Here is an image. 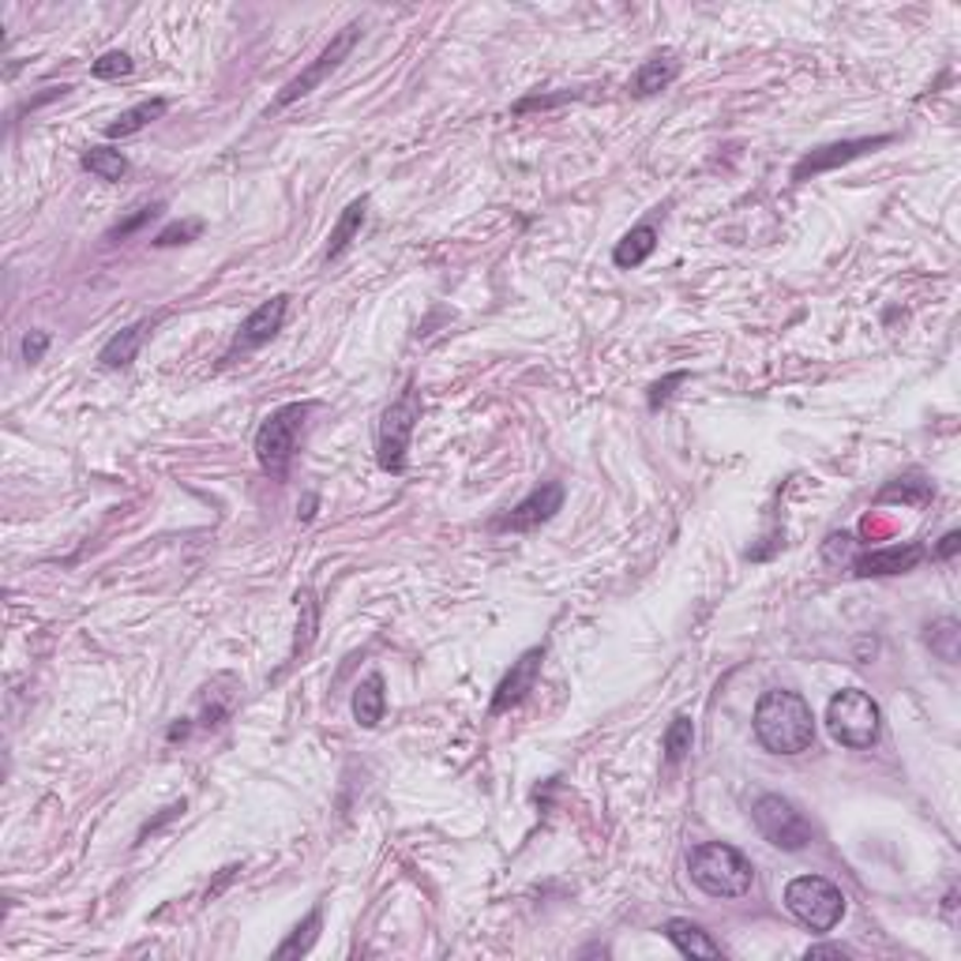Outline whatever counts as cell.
Here are the masks:
<instances>
[{
	"instance_id": "6da1fadb",
	"label": "cell",
	"mask_w": 961,
	"mask_h": 961,
	"mask_svg": "<svg viewBox=\"0 0 961 961\" xmlns=\"http://www.w3.org/2000/svg\"><path fill=\"white\" fill-rule=\"evenodd\" d=\"M756 740L774 756H801L815 744V714L801 691L774 688L756 706Z\"/></svg>"
},
{
	"instance_id": "7a4b0ae2",
	"label": "cell",
	"mask_w": 961,
	"mask_h": 961,
	"mask_svg": "<svg viewBox=\"0 0 961 961\" xmlns=\"http://www.w3.org/2000/svg\"><path fill=\"white\" fill-rule=\"evenodd\" d=\"M688 871L691 883L709 897H744L751 891V879H756L751 860L736 846H729V841L695 846L688 857Z\"/></svg>"
},
{
	"instance_id": "3957f363",
	"label": "cell",
	"mask_w": 961,
	"mask_h": 961,
	"mask_svg": "<svg viewBox=\"0 0 961 961\" xmlns=\"http://www.w3.org/2000/svg\"><path fill=\"white\" fill-rule=\"evenodd\" d=\"M312 413V402H290V406H278L271 417L259 425L256 433V462L264 473L271 478H286L293 455L301 447L304 436V421Z\"/></svg>"
},
{
	"instance_id": "277c9868",
	"label": "cell",
	"mask_w": 961,
	"mask_h": 961,
	"mask_svg": "<svg viewBox=\"0 0 961 961\" xmlns=\"http://www.w3.org/2000/svg\"><path fill=\"white\" fill-rule=\"evenodd\" d=\"M826 729H830V736L841 744V748L864 751L879 740L883 714H879V703L868 695V691L846 688L830 699V706H826Z\"/></svg>"
},
{
	"instance_id": "5b68a950",
	"label": "cell",
	"mask_w": 961,
	"mask_h": 961,
	"mask_svg": "<svg viewBox=\"0 0 961 961\" xmlns=\"http://www.w3.org/2000/svg\"><path fill=\"white\" fill-rule=\"evenodd\" d=\"M785 909L812 931H834L846 916V894L823 875H801L785 886Z\"/></svg>"
},
{
	"instance_id": "8992f818",
	"label": "cell",
	"mask_w": 961,
	"mask_h": 961,
	"mask_svg": "<svg viewBox=\"0 0 961 961\" xmlns=\"http://www.w3.org/2000/svg\"><path fill=\"white\" fill-rule=\"evenodd\" d=\"M421 421V391L417 383H406L399 399L383 410L380 417V433H376V458L388 473H402L406 470V451H410V436Z\"/></svg>"
},
{
	"instance_id": "52a82bcc",
	"label": "cell",
	"mask_w": 961,
	"mask_h": 961,
	"mask_svg": "<svg viewBox=\"0 0 961 961\" xmlns=\"http://www.w3.org/2000/svg\"><path fill=\"white\" fill-rule=\"evenodd\" d=\"M751 819H756L759 834L770 841V846H778L785 852H801V849H807V841H812V823L804 819V812L778 793L759 796L756 807H751Z\"/></svg>"
},
{
	"instance_id": "ba28073f",
	"label": "cell",
	"mask_w": 961,
	"mask_h": 961,
	"mask_svg": "<svg viewBox=\"0 0 961 961\" xmlns=\"http://www.w3.org/2000/svg\"><path fill=\"white\" fill-rule=\"evenodd\" d=\"M357 38H361V23H349V26H343V34H338V38H331V46L323 49L320 57L312 60V65L304 68L298 79H290V83L282 87V94L275 98V110H282V105H293V102H298V98H304V94H312V91H316V87L323 83V79H327L331 71H335L338 65H343V60L349 57V53H354Z\"/></svg>"
},
{
	"instance_id": "9c48e42d",
	"label": "cell",
	"mask_w": 961,
	"mask_h": 961,
	"mask_svg": "<svg viewBox=\"0 0 961 961\" xmlns=\"http://www.w3.org/2000/svg\"><path fill=\"white\" fill-rule=\"evenodd\" d=\"M286 312H290V298H286V293H278V298L264 301L259 309L248 312L245 323L237 327V335H233V343H230L222 361H237V357H245V354H253V349L271 343L278 331H282Z\"/></svg>"
},
{
	"instance_id": "30bf717a",
	"label": "cell",
	"mask_w": 961,
	"mask_h": 961,
	"mask_svg": "<svg viewBox=\"0 0 961 961\" xmlns=\"http://www.w3.org/2000/svg\"><path fill=\"white\" fill-rule=\"evenodd\" d=\"M563 507V484L560 481H541L526 500H518L504 518H496L492 529L496 534H529V529L545 526L556 518V511Z\"/></svg>"
},
{
	"instance_id": "8fae6325",
	"label": "cell",
	"mask_w": 961,
	"mask_h": 961,
	"mask_svg": "<svg viewBox=\"0 0 961 961\" xmlns=\"http://www.w3.org/2000/svg\"><path fill=\"white\" fill-rule=\"evenodd\" d=\"M891 139L894 136H864V139H838V143H826V147H815L793 166V181H807V177H819V174H830V169H838V166H849V161L886 147Z\"/></svg>"
},
{
	"instance_id": "7c38bea8",
	"label": "cell",
	"mask_w": 961,
	"mask_h": 961,
	"mask_svg": "<svg viewBox=\"0 0 961 961\" xmlns=\"http://www.w3.org/2000/svg\"><path fill=\"white\" fill-rule=\"evenodd\" d=\"M541 661H545V650H541V646H534V650H526L523 658L511 664V672H507L504 680H500L496 695H492V706H489L492 717L507 714L511 706H518L529 695V691H534L537 677H541Z\"/></svg>"
},
{
	"instance_id": "4fadbf2b",
	"label": "cell",
	"mask_w": 961,
	"mask_h": 961,
	"mask_svg": "<svg viewBox=\"0 0 961 961\" xmlns=\"http://www.w3.org/2000/svg\"><path fill=\"white\" fill-rule=\"evenodd\" d=\"M924 545H886V549H871L864 556H857L852 560V571L860 574V579H883V574H905L913 571L916 563L924 560Z\"/></svg>"
},
{
	"instance_id": "5bb4252c",
	"label": "cell",
	"mask_w": 961,
	"mask_h": 961,
	"mask_svg": "<svg viewBox=\"0 0 961 961\" xmlns=\"http://www.w3.org/2000/svg\"><path fill=\"white\" fill-rule=\"evenodd\" d=\"M155 323L158 320H139V323H132V327L116 331L110 343L102 346V354H98V365H102V368H128L139 357V349H143V343H147L150 331H155Z\"/></svg>"
},
{
	"instance_id": "9a60e30c",
	"label": "cell",
	"mask_w": 961,
	"mask_h": 961,
	"mask_svg": "<svg viewBox=\"0 0 961 961\" xmlns=\"http://www.w3.org/2000/svg\"><path fill=\"white\" fill-rule=\"evenodd\" d=\"M661 931H664V939H669L684 958H725L722 942H714L703 928H699V924H691V920H680V916H677V920H669Z\"/></svg>"
},
{
	"instance_id": "2e32d148",
	"label": "cell",
	"mask_w": 961,
	"mask_h": 961,
	"mask_svg": "<svg viewBox=\"0 0 961 961\" xmlns=\"http://www.w3.org/2000/svg\"><path fill=\"white\" fill-rule=\"evenodd\" d=\"M653 248H658V230H653L650 222H639V226L627 230L624 237L616 241L613 264L624 267V271H635V267H642L646 259L653 256Z\"/></svg>"
},
{
	"instance_id": "e0dca14e",
	"label": "cell",
	"mask_w": 961,
	"mask_h": 961,
	"mask_svg": "<svg viewBox=\"0 0 961 961\" xmlns=\"http://www.w3.org/2000/svg\"><path fill=\"white\" fill-rule=\"evenodd\" d=\"M383 709H388L383 677H380V672H368V677L354 691V722L361 725V729H376V725L383 722Z\"/></svg>"
},
{
	"instance_id": "ac0fdd59",
	"label": "cell",
	"mask_w": 961,
	"mask_h": 961,
	"mask_svg": "<svg viewBox=\"0 0 961 961\" xmlns=\"http://www.w3.org/2000/svg\"><path fill=\"white\" fill-rule=\"evenodd\" d=\"M680 76V60L672 53H658V57L642 60V68L632 76V94L635 98H650V94H661L672 79Z\"/></svg>"
},
{
	"instance_id": "d6986e66",
	"label": "cell",
	"mask_w": 961,
	"mask_h": 961,
	"mask_svg": "<svg viewBox=\"0 0 961 961\" xmlns=\"http://www.w3.org/2000/svg\"><path fill=\"white\" fill-rule=\"evenodd\" d=\"M166 110H169L166 98H147V102H139V105H132V110H124L113 124H105V139H128V136H136V132H143L147 124L161 121V116H166Z\"/></svg>"
},
{
	"instance_id": "ffe728a7",
	"label": "cell",
	"mask_w": 961,
	"mask_h": 961,
	"mask_svg": "<svg viewBox=\"0 0 961 961\" xmlns=\"http://www.w3.org/2000/svg\"><path fill=\"white\" fill-rule=\"evenodd\" d=\"M365 211H368V200L361 195V200H354L343 211V219L335 222V230H331V245H327V264H335V259H343V253L349 245H354V237L357 233H361V226H365Z\"/></svg>"
},
{
	"instance_id": "44dd1931",
	"label": "cell",
	"mask_w": 961,
	"mask_h": 961,
	"mask_svg": "<svg viewBox=\"0 0 961 961\" xmlns=\"http://www.w3.org/2000/svg\"><path fill=\"white\" fill-rule=\"evenodd\" d=\"M661 744H664V762L680 767V762L691 756V748H695V722H691L688 714H677L669 722V729H664Z\"/></svg>"
},
{
	"instance_id": "7402d4cb",
	"label": "cell",
	"mask_w": 961,
	"mask_h": 961,
	"mask_svg": "<svg viewBox=\"0 0 961 961\" xmlns=\"http://www.w3.org/2000/svg\"><path fill=\"white\" fill-rule=\"evenodd\" d=\"M931 496H936V489H931L928 478H920V473H905V478H894L883 492H879V504H891V500H902V504H924V500H931Z\"/></svg>"
},
{
	"instance_id": "603a6c76",
	"label": "cell",
	"mask_w": 961,
	"mask_h": 961,
	"mask_svg": "<svg viewBox=\"0 0 961 961\" xmlns=\"http://www.w3.org/2000/svg\"><path fill=\"white\" fill-rule=\"evenodd\" d=\"M79 161H83L87 174H94L98 181H110V185L121 181V177L128 174V158H124L121 150H113V147H91Z\"/></svg>"
},
{
	"instance_id": "cb8c5ba5",
	"label": "cell",
	"mask_w": 961,
	"mask_h": 961,
	"mask_svg": "<svg viewBox=\"0 0 961 961\" xmlns=\"http://www.w3.org/2000/svg\"><path fill=\"white\" fill-rule=\"evenodd\" d=\"M924 639H928L931 653H939L942 661H950V664L958 661L961 624L954 616H942V619H936V624H928V635H924Z\"/></svg>"
},
{
	"instance_id": "d4e9b609",
	"label": "cell",
	"mask_w": 961,
	"mask_h": 961,
	"mask_svg": "<svg viewBox=\"0 0 961 961\" xmlns=\"http://www.w3.org/2000/svg\"><path fill=\"white\" fill-rule=\"evenodd\" d=\"M320 924H323V913H320V909H312L309 916H304V924H298V928H293V936L275 950V958H298V954H309L312 942H316V936H320Z\"/></svg>"
},
{
	"instance_id": "484cf974",
	"label": "cell",
	"mask_w": 961,
	"mask_h": 961,
	"mask_svg": "<svg viewBox=\"0 0 961 961\" xmlns=\"http://www.w3.org/2000/svg\"><path fill=\"white\" fill-rule=\"evenodd\" d=\"M132 68H136V60L128 57L124 49H110L102 53V57L91 65V76L94 79H121V76H132Z\"/></svg>"
},
{
	"instance_id": "4316f807",
	"label": "cell",
	"mask_w": 961,
	"mask_h": 961,
	"mask_svg": "<svg viewBox=\"0 0 961 961\" xmlns=\"http://www.w3.org/2000/svg\"><path fill=\"white\" fill-rule=\"evenodd\" d=\"M203 233V222L200 219H185V222H174V226H166L155 237L158 248H174V245H188V241H195Z\"/></svg>"
},
{
	"instance_id": "83f0119b",
	"label": "cell",
	"mask_w": 961,
	"mask_h": 961,
	"mask_svg": "<svg viewBox=\"0 0 961 961\" xmlns=\"http://www.w3.org/2000/svg\"><path fill=\"white\" fill-rule=\"evenodd\" d=\"M158 211H161V203H143V206H136V214H128V219H124V222H116V226H113L110 233H105V237H110V241H124V237H132V233L147 226V222L155 219Z\"/></svg>"
},
{
	"instance_id": "f1b7e54d",
	"label": "cell",
	"mask_w": 961,
	"mask_h": 961,
	"mask_svg": "<svg viewBox=\"0 0 961 961\" xmlns=\"http://www.w3.org/2000/svg\"><path fill=\"white\" fill-rule=\"evenodd\" d=\"M298 605H301L304 619L298 624V646H293V658L309 650V642H312V627H316V601H312V590H304V594H298Z\"/></svg>"
},
{
	"instance_id": "f546056e",
	"label": "cell",
	"mask_w": 961,
	"mask_h": 961,
	"mask_svg": "<svg viewBox=\"0 0 961 961\" xmlns=\"http://www.w3.org/2000/svg\"><path fill=\"white\" fill-rule=\"evenodd\" d=\"M849 552H852V534H830V537H826V545H823L826 563L849 560Z\"/></svg>"
},
{
	"instance_id": "4dcf8cb0",
	"label": "cell",
	"mask_w": 961,
	"mask_h": 961,
	"mask_svg": "<svg viewBox=\"0 0 961 961\" xmlns=\"http://www.w3.org/2000/svg\"><path fill=\"white\" fill-rule=\"evenodd\" d=\"M688 380V372H672L669 380H661V383H653L650 388V410H658V406H664V402L672 399V388H677V383H684Z\"/></svg>"
},
{
	"instance_id": "1f68e13d",
	"label": "cell",
	"mask_w": 961,
	"mask_h": 961,
	"mask_svg": "<svg viewBox=\"0 0 961 961\" xmlns=\"http://www.w3.org/2000/svg\"><path fill=\"white\" fill-rule=\"evenodd\" d=\"M46 349H49V335L46 331H31V335L23 338V357L26 361H42V357H46Z\"/></svg>"
},
{
	"instance_id": "d6a6232c",
	"label": "cell",
	"mask_w": 961,
	"mask_h": 961,
	"mask_svg": "<svg viewBox=\"0 0 961 961\" xmlns=\"http://www.w3.org/2000/svg\"><path fill=\"white\" fill-rule=\"evenodd\" d=\"M958 549H961V534H958V529H950V534L942 537V541H939V549L931 552V556H936V560H950V556H954Z\"/></svg>"
},
{
	"instance_id": "836d02e7",
	"label": "cell",
	"mask_w": 961,
	"mask_h": 961,
	"mask_svg": "<svg viewBox=\"0 0 961 961\" xmlns=\"http://www.w3.org/2000/svg\"><path fill=\"white\" fill-rule=\"evenodd\" d=\"M804 958H849V950L834 947V942H819V947H807Z\"/></svg>"
}]
</instances>
